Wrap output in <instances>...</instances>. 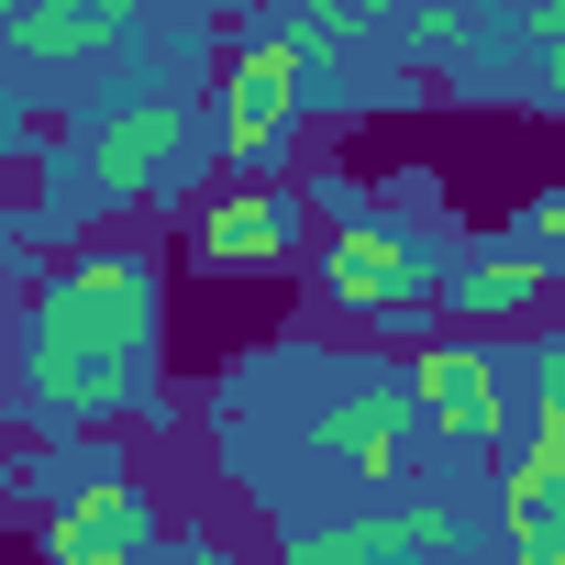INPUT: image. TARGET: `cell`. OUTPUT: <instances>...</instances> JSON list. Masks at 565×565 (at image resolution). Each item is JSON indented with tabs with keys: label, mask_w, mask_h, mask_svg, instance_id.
Here are the masks:
<instances>
[{
	"label": "cell",
	"mask_w": 565,
	"mask_h": 565,
	"mask_svg": "<svg viewBox=\"0 0 565 565\" xmlns=\"http://www.w3.org/2000/svg\"><path fill=\"white\" fill-rule=\"evenodd\" d=\"M156 333H167L156 255H134V244L67 255L34 289V322H23V388H34V411L45 422H111V411H134V388L156 366Z\"/></svg>",
	"instance_id": "6da1fadb"
},
{
	"label": "cell",
	"mask_w": 565,
	"mask_h": 565,
	"mask_svg": "<svg viewBox=\"0 0 565 565\" xmlns=\"http://www.w3.org/2000/svg\"><path fill=\"white\" fill-rule=\"evenodd\" d=\"M300 89H311V45H300V34H255V45H233L222 111H211V156H222L233 178L277 167V156H289V134H300Z\"/></svg>",
	"instance_id": "7a4b0ae2"
},
{
	"label": "cell",
	"mask_w": 565,
	"mask_h": 565,
	"mask_svg": "<svg viewBox=\"0 0 565 565\" xmlns=\"http://www.w3.org/2000/svg\"><path fill=\"white\" fill-rule=\"evenodd\" d=\"M189 156H200V111L167 100V89H134V100H111L89 122L78 167H89V200H167L189 178Z\"/></svg>",
	"instance_id": "3957f363"
},
{
	"label": "cell",
	"mask_w": 565,
	"mask_h": 565,
	"mask_svg": "<svg viewBox=\"0 0 565 565\" xmlns=\"http://www.w3.org/2000/svg\"><path fill=\"white\" fill-rule=\"evenodd\" d=\"M322 277H333V300L366 311V322H399V311H422L444 289V266H433V244L411 222H344L322 244Z\"/></svg>",
	"instance_id": "277c9868"
},
{
	"label": "cell",
	"mask_w": 565,
	"mask_h": 565,
	"mask_svg": "<svg viewBox=\"0 0 565 565\" xmlns=\"http://www.w3.org/2000/svg\"><path fill=\"white\" fill-rule=\"evenodd\" d=\"M411 433H422L411 377H344V388L322 399V422H311L322 466H344V477H366V488H388V477L411 466Z\"/></svg>",
	"instance_id": "5b68a950"
},
{
	"label": "cell",
	"mask_w": 565,
	"mask_h": 565,
	"mask_svg": "<svg viewBox=\"0 0 565 565\" xmlns=\"http://www.w3.org/2000/svg\"><path fill=\"white\" fill-rule=\"evenodd\" d=\"M455 543H466L455 499H388V510H355L333 532H300L289 565H444Z\"/></svg>",
	"instance_id": "8992f818"
},
{
	"label": "cell",
	"mask_w": 565,
	"mask_h": 565,
	"mask_svg": "<svg viewBox=\"0 0 565 565\" xmlns=\"http://www.w3.org/2000/svg\"><path fill=\"white\" fill-rule=\"evenodd\" d=\"M411 411H422L433 444L488 455V444H499V411H510L499 355H488V344H422V366H411Z\"/></svg>",
	"instance_id": "52a82bcc"
},
{
	"label": "cell",
	"mask_w": 565,
	"mask_h": 565,
	"mask_svg": "<svg viewBox=\"0 0 565 565\" xmlns=\"http://www.w3.org/2000/svg\"><path fill=\"white\" fill-rule=\"evenodd\" d=\"M189 255H200L211 277H266V266H289V255H300V200L233 178V189L189 222Z\"/></svg>",
	"instance_id": "ba28073f"
},
{
	"label": "cell",
	"mask_w": 565,
	"mask_h": 565,
	"mask_svg": "<svg viewBox=\"0 0 565 565\" xmlns=\"http://www.w3.org/2000/svg\"><path fill=\"white\" fill-rule=\"evenodd\" d=\"M554 255L543 244H488V255H466V266H444V311H466V322H510V311H543L554 300Z\"/></svg>",
	"instance_id": "9c48e42d"
},
{
	"label": "cell",
	"mask_w": 565,
	"mask_h": 565,
	"mask_svg": "<svg viewBox=\"0 0 565 565\" xmlns=\"http://www.w3.org/2000/svg\"><path fill=\"white\" fill-rule=\"evenodd\" d=\"M134 554H145V499L100 466V477L45 521V565H134Z\"/></svg>",
	"instance_id": "30bf717a"
},
{
	"label": "cell",
	"mask_w": 565,
	"mask_h": 565,
	"mask_svg": "<svg viewBox=\"0 0 565 565\" xmlns=\"http://www.w3.org/2000/svg\"><path fill=\"white\" fill-rule=\"evenodd\" d=\"M122 34H134V0H23L12 56H34V67H89V56H122Z\"/></svg>",
	"instance_id": "8fae6325"
},
{
	"label": "cell",
	"mask_w": 565,
	"mask_h": 565,
	"mask_svg": "<svg viewBox=\"0 0 565 565\" xmlns=\"http://www.w3.org/2000/svg\"><path fill=\"white\" fill-rule=\"evenodd\" d=\"M521 455H543V466L565 477V333L532 344V444H521Z\"/></svg>",
	"instance_id": "7c38bea8"
},
{
	"label": "cell",
	"mask_w": 565,
	"mask_h": 565,
	"mask_svg": "<svg viewBox=\"0 0 565 565\" xmlns=\"http://www.w3.org/2000/svg\"><path fill=\"white\" fill-rule=\"evenodd\" d=\"M377 12H388V0H289V34L300 45H355Z\"/></svg>",
	"instance_id": "4fadbf2b"
},
{
	"label": "cell",
	"mask_w": 565,
	"mask_h": 565,
	"mask_svg": "<svg viewBox=\"0 0 565 565\" xmlns=\"http://www.w3.org/2000/svg\"><path fill=\"white\" fill-rule=\"evenodd\" d=\"M521 233H532V244H543V255L565 266V178H554V189H543V200L521 211Z\"/></svg>",
	"instance_id": "5bb4252c"
},
{
	"label": "cell",
	"mask_w": 565,
	"mask_h": 565,
	"mask_svg": "<svg viewBox=\"0 0 565 565\" xmlns=\"http://www.w3.org/2000/svg\"><path fill=\"white\" fill-rule=\"evenodd\" d=\"M521 34H532V45L565 67V0H532V23H521Z\"/></svg>",
	"instance_id": "9a60e30c"
},
{
	"label": "cell",
	"mask_w": 565,
	"mask_h": 565,
	"mask_svg": "<svg viewBox=\"0 0 565 565\" xmlns=\"http://www.w3.org/2000/svg\"><path fill=\"white\" fill-rule=\"evenodd\" d=\"M466 34V0H422V45H455Z\"/></svg>",
	"instance_id": "2e32d148"
},
{
	"label": "cell",
	"mask_w": 565,
	"mask_h": 565,
	"mask_svg": "<svg viewBox=\"0 0 565 565\" xmlns=\"http://www.w3.org/2000/svg\"><path fill=\"white\" fill-rule=\"evenodd\" d=\"M521 565H565V543H521Z\"/></svg>",
	"instance_id": "e0dca14e"
},
{
	"label": "cell",
	"mask_w": 565,
	"mask_h": 565,
	"mask_svg": "<svg viewBox=\"0 0 565 565\" xmlns=\"http://www.w3.org/2000/svg\"><path fill=\"white\" fill-rule=\"evenodd\" d=\"M12 23H23V0H0V34H12Z\"/></svg>",
	"instance_id": "ac0fdd59"
},
{
	"label": "cell",
	"mask_w": 565,
	"mask_h": 565,
	"mask_svg": "<svg viewBox=\"0 0 565 565\" xmlns=\"http://www.w3.org/2000/svg\"><path fill=\"white\" fill-rule=\"evenodd\" d=\"M200 565H222V554H200Z\"/></svg>",
	"instance_id": "d6986e66"
}]
</instances>
